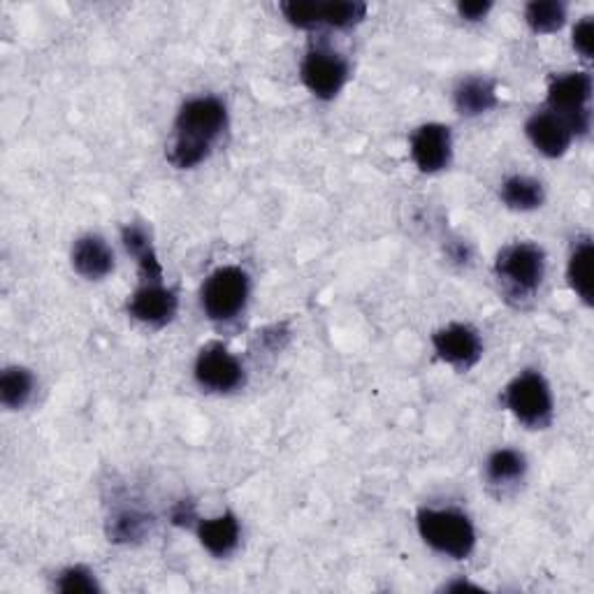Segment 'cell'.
I'll return each mask as SVG.
<instances>
[{"label":"cell","mask_w":594,"mask_h":594,"mask_svg":"<svg viewBox=\"0 0 594 594\" xmlns=\"http://www.w3.org/2000/svg\"><path fill=\"white\" fill-rule=\"evenodd\" d=\"M228 128L225 102L214 95L187 100L174 119V135L168 144V161L177 170H191L210 159L214 144Z\"/></svg>","instance_id":"cell-1"},{"label":"cell","mask_w":594,"mask_h":594,"mask_svg":"<svg viewBox=\"0 0 594 594\" xmlns=\"http://www.w3.org/2000/svg\"><path fill=\"white\" fill-rule=\"evenodd\" d=\"M419 532L425 544L453 560L470 557L476 546V532L467 515L453 509H421Z\"/></svg>","instance_id":"cell-2"},{"label":"cell","mask_w":594,"mask_h":594,"mask_svg":"<svg viewBox=\"0 0 594 594\" xmlns=\"http://www.w3.org/2000/svg\"><path fill=\"white\" fill-rule=\"evenodd\" d=\"M497 279L511 298H530L538 291L546 274V253L532 242H515L500 251L495 263Z\"/></svg>","instance_id":"cell-3"},{"label":"cell","mask_w":594,"mask_h":594,"mask_svg":"<svg viewBox=\"0 0 594 594\" xmlns=\"http://www.w3.org/2000/svg\"><path fill=\"white\" fill-rule=\"evenodd\" d=\"M251 279L242 268L225 265L204 279L200 291V304L207 319L225 323L238 319L249 302Z\"/></svg>","instance_id":"cell-4"},{"label":"cell","mask_w":594,"mask_h":594,"mask_svg":"<svg viewBox=\"0 0 594 594\" xmlns=\"http://www.w3.org/2000/svg\"><path fill=\"white\" fill-rule=\"evenodd\" d=\"M504 406L532 430H541L553 421V393L548 381L534 370L515 376L502 393Z\"/></svg>","instance_id":"cell-5"},{"label":"cell","mask_w":594,"mask_h":594,"mask_svg":"<svg viewBox=\"0 0 594 594\" xmlns=\"http://www.w3.org/2000/svg\"><path fill=\"white\" fill-rule=\"evenodd\" d=\"M592 77L587 72H564L548 87V110L562 117L574 135H587L592 125Z\"/></svg>","instance_id":"cell-6"},{"label":"cell","mask_w":594,"mask_h":594,"mask_svg":"<svg viewBox=\"0 0 594 594\" xmlns=\"http://www.w3.org/2000/svg\"><path fill=\"white\" fill-rule=\"evenodd\" d=\"M283 17H286L298 29H319V26H330V29H353L368 17V6L358 0H340V3H319V0H286L279 6Z\"/></svg>","instance_id":"cell-7"},{"label":"cell","mask_w":594,"mask_h":594,"mask_svg":"<svg viewBox=\"0 0 594 594\" xmlns=\"http://www.w3.org/2000/svg\"><path fill=\"white\" fill-rule=\"evenodd\" d=\"M195 381L210 393H232L244 383V368L223 344H207L195 358Z\"/></svg>","instance_id":"cell-8"},{"label":"cell","mask_w":594,"mask_h":594,"mask_svg":"<svg viewBox=\"0 0 594 594\" xmlns=\"http://www.w3.org/2000/svg\"><path fill=\"white\" fill-rule=\"evenodd\" d=\"M302 84L321 100L338 98L349 82V63L338 51L312 49L300 66Z\"/></svg>","instance_id":"cell-9"},{"label":"cell","mask_w":594,"mask_h":594,"mask_svg":"<svg viewBox=\"0 0 594 594\" xmlns=\"http://www.w3.org/2000/svg\"><path fill=\"white\" fill-rule=\"evenodd\" d=\"M432 346L436 355L457 372L472 370L483 355V342L479 338V332L472 325L464 323H453L436 330L432 334Z\"/></svg>","instance_id":"cell-10"},{"label":"cell","mask_w":594,"mask_h":594,"mask_svg":"<svg viewBox=\"0 0 594 594\" xmlns=\"http://www.w3.org/2000/svg\"><path fill=\"white\" fill-rule=\"evenodd\" d=\"M453 157L451 128L444 123H425L411 135V159L421 172L434 174L449 168Z\"/></svg>","instance_id":"cell-11"},{"label":"cell","mask_w":594,"mask_h":594,"mask_svg":"<svg viewBox=\"0 0 594 594\" xmlns=\"http://www.w3.org/2000/svg\"><path fill=\"white\" fill-rule=\"evenodd\" d=\"M177 293L165 289L163 281H144L128 300V314L153 328H163L177 316Z\"/></svg>","instance_id":"cell-12"},{"label":"cell","mask_w":594,"mask_h":594,"mask_svg":"<svg viewBox=\"0 0 594 594\" xmlns=\"http://www.w3.org/2000/svg\"><path fill=\"white\" fill-rule=\"evenodd\" d=\"M525 133H527L530 142L548 159L564 157L576 138L570 123H566L562 117H557L551 110L532 114L525 123Z\"/></svg>","instance_id":"cell-13"},{"label":"cell","mask_w":594,"mask_h":594,"mask_svg":"<svg viewBox=\"0 0 594 594\" xmlns=\"http://www.w3.org/2000/svg\"><path fill=\"white\" fill-rule=\"evenodd\" d=\"M72 268L89 281L105 279L114 270V251L102 238L84 235L72 246Z\"/></svg>","instance_id":"cell-14"},{"label":"cell","mask_w":594,"mask_h":594,"mask_svg":"<svg viewBox=\"0 0 594 594\" xmlns=\"http://www.w3.org/2000/svg\"><path fill=\"white\" fill-rule=\"evenodd\" d=\"M242 527L235 513H223L212 521H198V538L207 553L214 557H228L240 546Z\"/></svg>","instance_id":"cell-15"},{"label":"cell","mask_w":594,"mask_h":594,"mask_svg":"<svg viewBox=\"0 0 594 594\" xmlns=\"http://www.w3.org/2000/svg\"><path fill=\"white\" fill-rule=\"evenodd\" d=\"M455 110L462 117H481L497 108V87L487 77H467L453 93Z\"/></svg>","instance_id":"cell-16"},{"label":"cell","mask_w":594,"mask_h":594,"mask_svg":"<svg viewBox=\"0 0 594 594\" xmlns=\"http://www.w3.org/2000/svg\"><path fill=\"white\" fill-rule=\"evenodd\" d=\"M121 240H123L125 251L138 261L140 274L144 281H163V268L157 255V249H153L151 238L147 235V230L142 225L138 223L125 225L121 230Z\"/></svg>","instance_id":"cell-17"},{"label":"cell","mask_w":594,"mask_h":594,"mask_svg":"<svg viewBox=\"0 0 594 594\" xmlns=\"http://www.w3.org/2000/svg\"><path fill=\"white\" fill-rule=\"evenodd\" d=\"M502 202L511 210H519V212H530L536 210V207L544 204L546 200V191L541 187V182L532 177H523V174H515L509 177L506 182L502 184Z\"/></svg>","instance_id":"cell-18"},{"label":"cell","mask_w":594,"mask_h":594,"mask_svg":"<svg viewBox=\"0 0 594 594\" xmlns=\"http://www.w3.org/2000/svg\"><path fill=\"white\" fill-rule=\"evenodd\" d=\"M527 472V460L521 451L513 449H500L485 462V479L490 485H511L523 481Z\"/></svg>","instance_id":"cell-19"},{"label":"cell","mask_w":594,"mask_h":594,"mask_svg":"<svg viewBox=\"0 0 594 594\" xmlns=\"http://www.w3.org/2000/svg\"><path fill=\"white\" fill-rule=\"evenodd\" d=\"M592 258H594V246L590 238H583L576 242V249L572 251L570 268H566V279H570L572 291L587 304L592 306Z\"/></svg>","instance_id":"cell-20"},{"label":"cell","mask_w":594,"mask_h":594,"mask_svg":"<svg viewBox=\"0 0 594 594\" xmlns=\"http://www.w3.org/2000/svg\"><path fill=\"white\" fill-rule=\"evenodd\" d=\"M153 525V519L149 513H142L138 509H123L114 513L108 525V536L114 544H135L142 541Z\"/></svg>","instance_id":"cell-21"},{"label":"cell","mask_w":594,"mask_h":594,"mask_svg":"<svg viewBox=\"0 0 594 594\" xmlns=\"http://www.w3.org/2000/svg\"><path fill=\"white\" fill-rule=\"evenodd\" d=\"M36 379L26 368H8L0 376V402L6 409H23L33 397Z\"/></svg>","instance_id":"cell-22"},{"label":"cell","mask_w":594,"mask_h":594,"mask_svg":"<svg viewBox=\"0 0 594 594\" xmlns=\"http://www.w3.org/2000/svg\"><path fill=\"white\" fill-rule=\"evenodd\" d=\"M566 6L560 0H534L525 8V21L534 33H555L564 26Z\"/></svg>","instance_id":"cell-23"},{"label":"cell","mask_w":594,"mask_h":594,"mask_svg":"<svg viewBox=\"0 0 594 594\" xmlns=\"http://www.w3.org/2000/svg\"><path fill=\"white\" fill-rule=\"evenodd\" d=\"M57 590L68 592V594H72V592H100V585H98L95 574L91 570H87V566H82V564H74L59 574Z\"/></svg>","instance_id":"cell-24"},{"label":"cell","mask_w":594,"mask_h":594,"mask_svg":"<svg viewBox=\"0 0 594 594\" xmlns=\"http://www.w3.org/2000/svg\"><path fill=\"white\" fill-rule=\"evenodd\" d=\"M592 44H594V21L592 17H583L574 26V49L583 59H592Z\"/></svg>","instance_id":"cell-25"},{"label":"cell","mask_w":594,"mask_h":594,"mask_svg":"<svg viewBox=\"0 0 594 594\" xmlns=\"http://www.w3.org/2000/svg\"><path fill=\"white\" fill-rule=\"evenodd\" d=\"M493 10V3H483V0H479V3H460L457 6V12L462 19H467V21H481L485 19V14Z\"/></svg>","instance_id":"cell-26"},{"label":"cell","mask_w":594,"mask_h":594,"mask_svg":"<svg viewBox=\"0 0 594 594\" xmlns=\"http://www.w3.org/2000/svg\"><path fill=\"white\" fill-rule=\"evenodd\" d=\"M193 521H198V515H195V509H193V504L191 502H179L174 509H172V523L174 525H182V527H187V525H193Z\"/></svg>","instance_id":"cell-27"}]
</instances>
